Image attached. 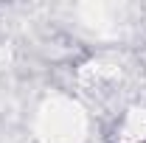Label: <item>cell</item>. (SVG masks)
<instances>
[{
    "instance_id": "1",
    "label": "cell",
    "mask_w": 146,
    "mask_h": 143,
    "mask_svg": "<svg viewBox=\"0 0 146 143\" xmlns=\"http://www.w3.org/2000/svg\"><path fill=\"white\" fill-rule=\"evenodd\" d=\"M138 143H146V138H143V140H138Z\"/></svg>"
}]
</instances>
